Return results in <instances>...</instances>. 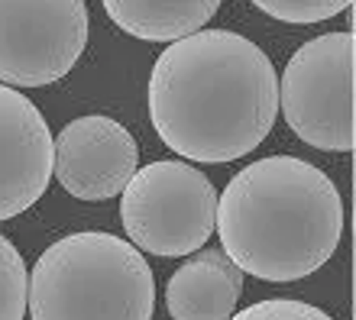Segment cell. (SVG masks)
Segmentation results:
<instances>
[{
  "mask_svg": "<svg viewBox=\"0 0 356 320\" xmlns=\"http://www.w3.org/2000/svg\"><path fill=\"white\" fill-rule=\"evenodd\" d=\"M279 78L269 56L240 33L197 29L175 39L149 75L159 140L191 162H234L272 133Z\"/></svg>",
  "mask_w": 356,
  "mask_h": 320,
  "instance_id": "1",
  "label": "cell"
},
{
  "mask_svg": "<svg viewBox=\"0 0 356 320\" xmlns=\"http://www.w3.org/2000/svg\"><path fill=\"white\" fill-rule=\"evenodd\" d=\"M214 226L240 272L263 282H298L337 253L343 201L318 165L269 155L230 178L217 198Z\"/></svg>",
  "mask_w": 356,
  "mask_h": 320,
  "instance_id": "2",
  "label": "cell"
},
{
  "mask_svg": "<svg viewBox=\"0 0 356 320\" xmlns=\"http://www.w3.org/2000/svg\"><path fill=\"white\" fill-rule=\"evenodd\" d=\"M26 308L33 320H152L156 282L133 243L85 230L39 255Z\"/></svg>",
  "mask_w": 356,
  "mask_h": 320,
  "instance_id": "3",
  "label": "cell"
},
{
  "mask_svg": "<svg viewBox=\"0 0 356 320\" xmlns=\"http://www.w3.org/2000/svg\"><path fill=\"white\" fill-rule=\"evenodd\" d=\"M120 220L140 253L175 259L201 249L217 224V191L201 169L162 159L136 169L120 191Z\"/></svg>",
  "mask_w": 356,
  "mask_h": 320,
  "instance_id": "4",
  "label": "cell"
},
{
  "mask_svg": "<svg viewBox=\"0 0 356 320\" xmlns=\"http://www.w3.org/2000/svg\"><path fill=\"white\" fill-rule=\"evenodd\" d=\"M353 85V33H324L305 42L279 81V107L291 133L314 149L350 152L356 142Z\"/></svg>",
  "mask_w": 356,
  "mask_h": 320,
  "instance_id": "5",
  "label": "cell"
},
{
  "mask_svg": "<svg viewBox=\"0 0 356 320\" xmlns=\"http://www.w3.org/2000/svg\"><path fill=\"white\" fill-rule=\"evenodd\" d=\"M85 46V0H0V81L7 87L65 78Z\"/></svg>",
  "mask_w": 356,
  "mask_h": 320,
  "instance_id": "6",
  "label": "cell"
},
{
  "mask_svg": "<svg viewBox=\"0 0 356 320\" xmlns=\"http://www.w3.org/2000/svg\"><path fill=\"white\" fill-rule=\"evenodd\" d=\"M136 169V140L104 113L78 117L52 140V175L78 201L117 198Z\"/></svg>",
  "mask_w": 356,
  "mask_h": 320,
  "instance_id": "7",
  "label": "cell"
},
{
  "mask_svg": "<svg viewBox=\"0 0 356 320\" xmlns=\"http://www.w3.org/2000/svg\"><path fill=\"white\" fill-rule=\"evenodd\" d=\"M52 178V133L26 94L0 85V220L36 204Z\"/></svg>",
  "mask_w": 356,
  "mask_h": 320,
  "instance_id": "8",
  "label": "cell"
},
{
  "mask_svg": "<svg viewBox=\"0 0 356 320\" xmlns=\"http://www.w3.org/2000/svg\"><path fill=\"white\" fill-rule=\"evenodd\" d=\"M243 294V272L224 249L195 253L165 285L172 320H230Z\"/></svg>",
  "mask_w": 356,
  "mask_h": 320,
  "instance_id": "9",
  "label": "cell"
},
{
  "mask_svg": "<svg viewBox=\"0 0 356 320\" xmlns=\"http://www.w3.org/2000/svg\"><path fill=\"white\" fill-rule=\"evenodd\" d=\"M107 17L136 39L175 42L204 26L224 0H101Z\"/></svg>",
  "mask_w": 356,
  "mask_h": 320,
  "instance_id": "10",
  "label": "cell"
},
{
  "mask_svg": "<svg viewBox=\"0 0 356 320\" xmlns=\"http://www.w3.org/2000/svg\"><path fill=\"white\" fill-rule=\"evenodd\" d=\"M29 275L23 255L7 236H0V320H23Z\"/></svg>",
  "mask_w": 356,
  "mask_h": 320,
  "instance_id": "11",
  "label": "cell"
},
{
  "mask_svg": "<svg viewBox=\"0 0 356 320\" xmlns=\"http://www.w3.org/2000/svg\"><path fill=\"white\" fill-rule=\"evenodd\" d=\"M253 3L282 23H321L353 7V0H253Z\"/></svg>",
  "mask_w": 356,
  "mask_h": 320,
  "instance_id": "12",
  "label": "cell"
},
{
  "mask_svg": "<svg viewBox=\"0 0 356 320\" xmlns=\"http://www.w3.org/2000/svg\"><path fill=\"white\" fill-rule=\"evenodd\" d=\"M230 320H334L314 304L291 301V298H266L259 304H250Z\"/></svg>",
  "mask_w": 356,
  "mask_h": 320,
  "instance_id": "13",
  "label": "cell"
}]
</instances>
